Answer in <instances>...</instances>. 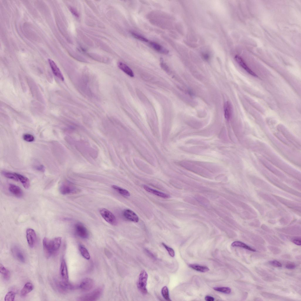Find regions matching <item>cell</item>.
<instances>
[{
    "mask_svg": "<svg viewBox=\"0 0 301 301\" xmlns=\"http://www.w3.org/2000/svg\"><path fill=\"white\" fill-rule=\"evenodd\" d=\"M269 264L275 267H281L282 266V264L279 262L277 260H272L269 262Z\"/></svg>",
    "mask_w": 301,
    "mask_h": 301,
    "instance_id": "obj_37",
    "label": "cell"
},
{
    "mask_svg": "<svg viewBox=\"0 0 301 301\" xmlns=\"http://www.w3.org/2000/svg\"><path fill=\"white\" fill-rule=\"evenodd\" d=\"M79 250L82 255L85 259L89 260L90 256V254L86 248L82 245H80L79 246Z\"/></svg>",
    "mask_w": 301,
    "mask_h": 301,
    "instance_id": "obj_28",
    "label": "cell"
},
{
    "mask_svg": "<svg viewBox=\"0 0 301 301\" xmlns=\"http://www.w3.org/2000/svg\"><path fill=\"white\" fill-rule=\"evenodd\" d=\"M70 9L71 12L76 17H78V14L77 12L75 10H74V9L72 8H71Z\"/></svg>",
    "mask_w": 301,
    "mask_h": 301,
    "instance_id": "obj_42",
    "label": "cell"
},
{
    "mask_svg": "<svg viewBox=\"0 0 301 301\" xmlns=\"http://www.w3.org/2000/svg\"><path fill=\"white\" fill-rule=\"evenodd\" d=\"M118 66L120 69L129 76L131 77H133L134 76V73L132 70L124 63L119 62L118 63Z\"/></svg>",
    "mask_w": 301,
    "mask_h": 301,
    "instance_id": "obj_19",
    "label": "cell"
},
{
    "mask_svg": "<svg viewBox=\"0 0 301 301\" xmlns=\"http://www.w3.org/2000/svg\"><path fill=\"white\" fill-rule=\"evenodd\" d=\"M76 189L71 183L66 182L63 183L60 186L59 190L63 195L74 193L76 192Z\"/></svg>",
    "mask_w": 301,
    "mask_h": 301,
    "instance_id": "obj_5",
    "label": "cell"
},
{
    "mask_svg": "<svg viewBox=\"0 0 301 301\" xmlns=\"http://www.w3.org/2000/svg\"><path fill=\"white\" fill-rule=\"evenodd\" d=\"M268 248L274 254H278L281 252L280 249L276 247L269 246L268 247Z\"/></svg>",
    "mask_w": 301,
    "mask_h": 301,
    "instance_id": "obj_35",
    "label": "cell"
},
{
    "mask_svg": "<svg viewBox=\"0 0 301 301\" xmlns=\"http://www.w3.org/2000/svg\"><path fill=\"white\" fill-rule=\"evenodd\" d=\"M103 292L101 287L97 288L92 292L80 297L78 300L83 301H94L97 300L101 296Z\"/></svg>",
    "mask_w": 301,
    "mask_h": 301,
    "instance_id": "obj_3",
    "label": "cell"
},
{
    "mask_svg": "<svg viewBox=\"0 0 301 301\" xmlns=\"http://www.w3.org/2000/svg\"><path fill=\"white\" fill-rule=\"evenodd\" d=\"M295 265L293 263H289L286 264L285 267L289 269H294L295 267Z\"/></svg>",
    "mask_w": 301,
    "mask_h": 301,
    "instance_id": "obj_38",
    "label": "cell"
},
{
    "mask_svg": "<svg viewBox=\"0 0 301 301\" xmlns=\"http://www.w3.org/2000/svg\"><path fill=\"white\" fill-rule=\"evenodd\" d=\"M12 252L14 257L22 262L25 261V257L23 252L18 248L14 247L12 249Z\"/></svg>",
    "mask_w": 301,
    "mask_h": 301,
    "instance_id": "obj_15",
    "label": "cell"
},
{
    "mask_svg": "<svg viewBox=\"0 0 301 301\" xmlns=\"http://www.w3.org/2000/svg\"><path fill=\"white\" fill-rule=\"evenodd\" d=\"M292 242L295 244L298 245H301L300 238H297L293 239L292 240Z\"/></svg>",
    "mask_w": 301,
    "mask_h": 301,
    "instance_id": "obj_39",
    "label": "cell"
},
{
    "mask_svg": "<svg viewBox=\"0 0 301 301\" xmlns=\"http://www.w3.org/2000/svg\"><path fill=\"white\" fill-rule=\"evenodd\" d=\"M123 215L125 218L131 221L137 223L139 221V218L137 214L130 210H125L123 212Z\"/></svg>",
    "mask_w": 301,
    "mask_h": 301,
    "instance_id": "obj_12",
    "label": "cell"
},
{
    "mask_svg": "<svg viewBox=\"0 0 301 301\" xmlns=\"http://www.w3.org/2000/svg\"><path fill=\"white\" fill-rule=\"evenodd\" d=\"M232 107L231 104L228 101L226 102L224 106V113L225 119L229 120L232 115Z\"/></svg>",
    "mask_w": 301,
    "mask_h": 301,
    "instance_id": "obj_20",
    "label": "cell"
},
{
    "mask_svg": "<svg viewBox=\"0 0 301 301\" xmlns=\"http://www.w3.org/2000/svg\"><path fill=\"white\" fill-rule=\"evenodd\" d=\"M36 169L37 170L42 172H44L45 171L44 166L43 165H41L37 166Z\"/></svg>",
    "mask_w": 301,
    "mask_h": 301,
    "instance_id": "obj_40",
    "label": "cell"
},
{
    "mask_svg": "<svg viewBox=\"0 0 301 301\" xmlns=\"http://www.w3.org/2000/svg\"><path fill=\"white\" fill-rule=\"evenodd\" d=\"M94 285L93 280L89 278H86L81 282L79 287L83 291H88L92 288Z\"/></svg>",
    "mask_w": 301,
    "mask_h": 301,
    "instance_id": "obj_8",
    "label": "cell"
},
{
    "mask_svg": "<svg viewBox=\"0 0 301 301\" xmlns=\"http://www.w3.org/2000/svg\"><path fill=\"white\" fill-rule=\"evenodd\" d=\"M231 246L233 247L242 248L251 251L255 252L256 251L255 249L240 241H237L233 242L231 244Z\"/></svg>",
    "mask_w": 301,
    "mask_h": 301,
    "instance_id": "obj_22",
    "label": "cell"
},
{
    "mask_svg": "<svg viewBox=\"0 0 301 301\" xmlns=\"http://www.w3.org/2000/svg\"><path fill=\"white\" fill-rule=\"evenodd\" d=\"M23 138L24 141L28 142H33L34 140V138L33 136L28 133L24 134L23 136Z\"/></svg>",
    "mask_w": 301,
    "mask_h": 301,
    "instance_id": "obj_33",
    "label": "cell"
},
{
    "mask_svg": "<svg viewBox=\"0 0 301 301\" xmlns=\"http://www.w3.org/2000/svg\"><path fill=\"white\" fill-rule=\"evenodd\" d=\"M0 272L5 280H8L9 279L10 277V272L1 264L0 265Z\"/></svg>",
    "mask_w": 301,
    "mask_h": 301,
    "instance_id": "obj_24",
    "label": "cell"
},
{
    "mask_svg": "<svg viewBox=\"0 0 301 301\" xmlns=\"http://www.w3.org/2000/svg\"><path fill=\"white\" fill-rule=\"evenodd\" d=\"M34 286L30 282H28L25 284L21 291L22 296H25L33 290Z\"/></svg>",
    "mask_w": 301,
    "mask_h": 301,
    "instance_id": "obj_23",
    "label": "cell"
},
{
    "mask_svg": "<svg viewBox=\"0 0 301 301\" xmlns=\"http://www.w3.org/2000/svg\"><path fill=\"white\" fill-rule=\"evenodd\" d=\"M213 289L216 291L227 294L230 293L231 292L230 288L227 287H215Z\"/></svg>",
    "mask_w": 301,
    "mask_h": 301,
    "instance_id": "obj_31",
    "label": "cell"
},
{
    "mask_svg": "<svg viewBox=\"0 0 301 301\" xmlns=\"http://www.w3.org/2000/svg\"><path fill=\"white\" fill-rule=\"evenodd\" d=\"M48 61L54 74L61 80L63 81V76L55 63L50 59H48Z\"/></svg>",
    "mask_w": 301,
    "mask_h": 301,
    "instance_id": "obj_9",
    "label": "cell"
},
{
    "mask_svg": "<svg viewBox=\"0 0 301 301\" xmlns=\"http://www.w3.org/2000/svg\"><path fill=\"white\" fill-rule=\"evenodd\" d=\"M61 242V238L57 237L50 240L46 238L43 239V244L45 255L47 258L50 257L59 248Z\"/></svg>",
    "mask_w": 301,
    "mask_h": 301,
    "instance_id": "obj_1",
    "label": "cell"
},
{
    "mask_svg": "<svg viewBox=\"0 0 301 301\" xmlns=\"http://www.w3.org/2000/svg\"><path fill=\"white\" fill-rule=\"evenodd\" d=\"M235 59L238 64L249 74L254 77L257 76V75L248 67L240 56L237 55H236L235 57Z\"/></svg>",
    "mask_w": 301,
    "mask_h": 301,
    "instance_id": "obj_10",
    "label": "cell"
},
{
    "mask_svg": "<svg viewBox=\"0 0 301 301\" xmlns=\"http://www.w3.org/2000/svg\"><path fill=\"white\" fill-rule=\"evenodd\" d=\"M205 300L207 301H213L214 300V298L209 296H206L205 298Z\"/></svg>",
    "mask_w": 301,
    "mask_h": 301,
    "instance_id": "obj_41",
    "label": "cell"
},
{
    "mask_svg": "<svg viewBox=\"0 0 301 301\" xmlns=\"http://www.w3.org/2000/svg\"><path fill=\"white\" fill-rule=\"evenodd\" d=\"M77 234L83 239L88 238L89 235L88 231L85 227L81 223H78L75 226Z\"/></svg>",
    "mask_w": 301,
    "mask_h": 301,
    "instance_id": "obj_7",
    "label": "cell"
},
{
    "mask_svg": "<svg viewBox=\"0 0 301 301\" xmlns=\"http://www.w3.org/2000/svg\"><path fill=\"white\" fill-rule=\"evenodd\" d=\"M161 292L162 296L165 300L168 301H171L169 296L168 290L166 286L162 288Z\"/></svg>",
    "mask_w": 301,
    "mask_h": 301,
    "instance_id": "obj_30",
    "label": "cell"
},
{
    "mask_svg": "<svg viewBox=\"0 0 301 301\" xmlns=\"http://www.w3.org/2000/svg\"><path fill=\"white\" fill-rule=\"evenodd\" d=\"M100 213L103 218L108 223L115 225L117 224L116 217L113 213L105 208H101L99 210Z\"/></svg>",
    "mask_w": 301,
    "mask_h": 301,
    "instance_id": "obj_4",
    "label": "cell"
},
{
    "mask_svg": "<svg viewBox=\"0 0 301 301\" xmlns=\"http://www.w3.org/2000/svg\"><path fill=\"white\" fill-rule=\"evenodd\" d=\"M189 266L192 269L200 272H206L209 270V268L205 266H201L195 264H190Z\"/></svg>",
    "mask_w": 301,
    "mask_h": 301,
    "instance_id": "obj_25",
    "label": "cell"
},
{
    "mask_svg": "<svg viewBox=\"0 0 301 301\" xmlns=\"http://www.w3.org/2000/svg\"><path fill=\"white\" fill-rule=\"evenodd\" d=\"M19 180L20 181L24 187L26 189L28 188L30 186L29 179L26 177L20 174L16 173Z\"/></svg>",
    "mask_w": 301,
    "mask_h": 301,
    "instance_id": "obj_21",
    "label": "cell"
},
{
    "mask_svg": "<svg viewBox=\"0 0 301 301\" xmlns=\"http://www.w3.org/2000/svg\"><path fill=\"white\" fill-rule=\"evenodd\" d=\"M58 285L59 288L63 291H66L68 290H74L78 287L70 283L68 281H65L63 280L60 282Z\"/></svg>",
    "mask_w": 301,
    "mask_h": 301,
    "instance_id": "obj_14",
    "label": "cell"
},
{
    "mask_svg": "<svg viewBox=\"0 0 301 301\" xmlns=\"http://www.w3.org/2000/svg\"><path fill=\"white\" fill-rule=\"evenodd\" d=\"M255 269L256 272L262 277L264 280H265L266 281L271 282L275 280V277L272 276L261 268L256 267Z\"/></svg>",
    "mask_w": 301,
    "mask_h": 301,
    "instance_id": "obj_16",
    "label": "cell"
},
{
    "mask_svg": "<svg viewBox=\"0 0 301 301\" xmlns=\"http://www.w3.org/2000/svg\"><path fill=\"white\" fill-rule=\"evenodd\" d=\"M148 275L145 270H142L141 272L137 282V286L139 291L143 294H146L148 292L146 288Z\"/></svg>",
    "mask_w": 301,
    "mask_h": 301,
    "instance_id": "obj_2",
    "label": "cell"
},
{
    "mask_svg": "<svg viewBox=\"0 0 301 301\" xmlns=\"http://www.w3.org/2000/svg\"><path fill=\"white\" fill-rule=\"evenodd\" d=\"M143 187L146 191L159 197L164 198H168L170 197V196L168 194L153 189L146 185H144Z\"/></svg>",
    "mask_w": 301,
    "mask_h": 301,
    "instance_id": "obj_17",
    "label": "cell"
},
{
    "mask_svg": "<svg viewBox=\"0 0 301 301\" xmlns=\"http://www.w3.org/2000/svg\"><path fill=\"white\" fill-rule=\"evenodd\" d=\"M131 33L132 36L136 39L145 42L148 41V40L146 38L141 35L133 32H131Z\"/></svg>",
    "mask_w": 301,
    "mask_h": 301,
    "instance_id": "obj_34",
    "label": "cell"
},
{
    "mask_svg": "<svg viewBox=\"0 0 301 301\" xmlns=\"http://www.w3.org/2000/svg\"><path fill=\"white\" fill-rule=\"evenodd\" d=\"M60 275L63 281H68V275L67 265L64 259L62 260L60 266Z\"/></svg>",
    "mask_w": 301,
    "mask_h": 301,
    "instance_id": "obj_11",
    "label": "cell"
},
{
    "mask_svg": "<svg viewBox=\"0 0 301 301\" xmlns=\"http://www.w3.org/2000/svg\"><path fill=\"white\" fill-rule=\"evenodd\" d=\"M112 187L122 195L127 197L129 196L130 195L129 192L126 189L116 185H112Z\"/></svg>",
    "mask_w": 301,
    "mask_h": 301,
    "instance_id": "obj_27",
    "label": "cell"
},
{
    "mask_svg": "<svg viewBox=\"0 0 301 301\" xmlns=\"http://www.w3.org/2000/svg\"><path fill=\"white\" fill-rule=\"evenodd\" d=\"M8 189L9 191L16 197L20 198L23 196V193L21 189L16 185L12 184H9Z\"/></svg>",
    "mask_w": 301,
    "mask_h": 301,
    "instance_id": "obj_13",
    "label": "cell"
},
{
    "mask_svg": "<svg viewBox=\"0 0 301 301\" xmlns=\"http://www.w3.org/2000/svg\"><path fill=\"white\" fill-rule=\"evenodd\" d=\"M150 44L154 50L159 53L166 54L169 53L168 50L156 42H150Z\"/></svg>",
    "mask_w": 301,
    "mask_h": 301,
    "instance_id": "obj_18",
    "label": "cell"
},
{
    "mask_svg": "<svg viewBox=\"0 0 301 301\" xmlns=\"http://www.w3.org/2000/svg\"><path fill=\"white\" fill-rule=\"evenodd\" d=\"M162 245L168 251L169 255L172 257L175 256V253L174 250L172 248L168 246L164 243H162Z\"/></svg>",
    "mask_w": 301,
    "mask_h": 301,
    "instance_id": "obj_36",
    "label": "cell"
},
{
    "mask_svg": "<svg viewBox=\"0 0 301 301\" xmlns=\"http://www.w3.org/2000/svg\"><path fill=\"white\" fill-rule=\"evenodd\" d=\"M254 300H255V301H262V300L261 299V298H260L259 297H257V298H255V299Z\"/></svg>",
    "mask_w": 301,
    "mask_h": 301,
    "instance_id": "obj_43",
    "label": "cell"
},
{
    "mask_svg": "<svg viewBox=\"0 0 301 301\" xmlns=\"http://www.w3.org/2000/svg\"><path fill=\"white\" fill-rule=\"evenodd\" d=\"M15 294L12 291L7 292L5 296L4 300L5 301H13L15 297Z\"/></svg>",
    "mask_w": 301,
    "mask_h": 301,
    "instance_id": "obj_32",
    "label": "cell"
},
{
    "mask_svg": "<svg viewBox=\"0 0 301 301\" xmlns=\"http://www.w3.org/2000/svg\"><path fill=\"white\" fill-rule=\"evenodd\" d=\"M26 238L28 244L31 248L34 247L37 240V236L35 230L29 228L26 230Z\"/></svg>",
    "mask_w": 301,
    "mask_h": 301,
    "instance_id": "obj_6",
    "label": "cell"
},
{
    "mask_svg": "<svg viewBox=\"0 0 301 301\" xmlns=\"http://www.w3.org/2000/svg\"><path fill=\"white\" fill-rule=\"evenodd\" d=\"M2 174L4 176L7 178L12 179L16 181H18L19 180L16 173H12L4 171L2 172Z\"/></svg>",
    "mask_w": 301,
    "mask_h": 301,
    "instance_id": "obj_29",
    "label": "cell"
},
{
    "mask_svg": "<svg viewBox=\"0 0 301 301\" xmlns=\"http://www.w3.org/2000/svg\"><path fill=\"white\" fill-rule=\"evenodd\" d=\"M261 295L264 297L271 299H276L279 300H283L285 299L284 298L276 295L275 294L271 293L269 292H263L261 293Z\"/></svg>",
    "mask_w": 301,
    "mask_h": 301,
    "instance_id": "obj_26",
    "label": "cell"
}]
</instances>
